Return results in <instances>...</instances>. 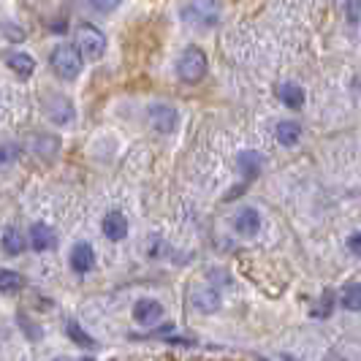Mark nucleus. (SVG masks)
<instances>
[{
	"label": "nucleus",
	"instance_id": "9",
	"mask_svg": "<svg viewBox=\"0 0 361 361\" xmlns=\"http://www.w3.org/2000/svg\"><path fill=\"white\" fill-rule=\"evenodd\" d=\"M27 239H30V247L36 253H47V250H52L54 245H57V234H54L47 223H33Z\"/></svg>",
	"mask_w": 361,
	"mask_h": 361
},
{
	"label": "nucleus",
	"instance_id": "10",
	"mask_svg": "<svg viewBox=\"0 0 361 361\" xmlns=\"http://www.w3.org/2000/svg\"><path fill=\"white\" fill-rule=\"evenodd\" d=\"M236 166H239V171H242V177H245V188H247L253 180H258V174H261V169H264V158H261L255 149H245V152H239Z\"/></svg>",
	"mask_w": 361,
	"mask_h": 361
},
{
	"label": "nucleus",
	"instance_id": "19",
	"mask_svg": "<svg viewBox=\"0 0 361 361\" xmlns=\"http://www.w3.org/2000/svg\"><path fill=\"white\" fill-rule=\"evenodd\" d=\"M340 305L348 312H361V283H348L340 290Z\"/></svg>",
	"mask_w": 361,
	"mask_h": 361
},
{
	"label": "nucleus",
	"instance_id": "16",
	"mask_svg": "<svg viewBox=\"0 0 361 361\" xmlns=\"http://www.w3.org/2000/svg\"><path fill=\"white\" fill-rule=\"evenodd\" d=\"M334 305H337L334 290H324V293L318 296V302L312 305V310H310V318H315V321H326V318H331V315H334Z\"/></svg>",
	"mask_w": 361,
	"mask_h": 361
},
{
	"label": "nucleus",
	"instance_id": "1",
	"mask_svg": "<svg viewBox=\"0 0 361 361\" xmlns=\"http://www.w3.org/2000/svg\"><path fill=\"white\" fill-rule=\"evenodd\" d=\"M180 19L188 27L209 30L223 19V0H182Z\"/></svg>",
	"mask_w": 361,
	"mask_h": 361
},
{
	"label": "nucleus",
	"instance_id": "24",
	"mask_svg": "<svg viewBox=\"0 0 361 361\" xmlns=\"http://www.w3.org/2000/svg\"><path fill=\"white\" fill-rule=\"evenodd\" d=\"M348 250H350V255H356V258H361V231H353V234L348 236Z\"/></svg>",
	"mask_w": 361,
	"mask_h": 361
},
{
	"label": "nucleus",
	"instance_id": "4",
	"mask_svg": "<svg viewBox=\"0 0 361 361\" xmlns=\"http://www.w3.org/2000/svg\"><path fill=\"white\" fill-rule=\"evenodd\" d=\"M76 49L87 60H101L106 52V36L92 25H82L76 30Z\"/></svg>",
	"mask_w": 361,
	"mask_h": 361
},
{
	"label": "nucleus",
	"instance_id": "7",
	"mask_svg": "<svg viewBox=\"0 0 361 361\" xmlns=\"http://www.w3.org/2000/svg\"><path fill=\"white\" fill-rule=\"evenodd\" d=\"M234 231L245 239H250L261 231V212L255 207H242L234 215Z\"/></svg>",
	"mask_w": 361,
	"mask_h": 361
},
{
	"label": "nucleus",
	"instance_id": "28",
	"mask_svg": "<svg viewBox=\"0 0 361 361\" xmlns=\"http://www.w3.org/2000/svg\"><path fill=\"white\" fill-rule=\"evenodd\" d=\"M324 361H348V359H345L343 353H337V350H329L324 356Z\"/></svg>",
	"mask_w": 361,
	"mask_h": 361
},
{
	"label": "nucleus",
	"instance_id": "22",
	"mask_svg": "<svg viewBox=\"0 0 361 361\" xmlns=\"http://www.w3.org/2000/svg\"><path fill=\"white\" fill-rule=\"evenodd\" d=\"M19 158V147L17 145H0V163H11Z\"/></svg>",
	"mask_w": 361,
	"mask_h": 361
},
{
	"label": "nucleus",
	"instance_id": "27",
	"mask_svg": "<svg viewBox=\"0 0 361 361\" xmlns=\"http://www.w3.org/2000/svg\"><path fill=\"white\" fill-rule=\"evenodd\" d=\"M90 3L98 11H114V8L120 6V0H90Z\"/></svg>",
	"mask_w": 361,
	"mask_h": 361
},
{
	"label": "nucleus",
	"instance_id": "13",
	"mask_svg": "<svg viewBox=\"0 0 361 361\" xmlns=\"http://www.w3.org/2000/svg\"><path fill=\"white\" fill-rule=\"evenodd\" d=\"M274 136H277V142L283 147L299 145V139H302V126H299L296 120H280L277 128H274Z\"/></svg>",
	"mask_w": 361,
	"mask_h": 361
},
{
	"label": "nucleus",
	"instance_id": "3",
	"mask_svg": "<svg viewBox=\"0 0 361 361\" xmlns=\"http://www.w3.org/2000/svg\"><path fill=\"white\" fill-rule=\"evenodd\" d=\"M52 68L60 79H76L82 71V52L71 44H60L52 52Z\"/></svg>",
	"mask_w": 361,
	"mask_h": 361
},
{
	"label": "nucleus",
	"instance_id": "6",
	"mask_svg": "<svg viewBox=\"0 0 361 361\" xmlns=\"http://www.w3.org/2000/svg\"><path fill=\"white\" fill-rule=\"evenodd\" d=\"M44 109H47V117H49L52 123H57V126H66V123L73 120L71 101H68L66 95H60V92L47 95V98H44Z\"/></svg>",
	"mask_w": 361,
	"mask_h": 361
},
{
	"label": "nucleus",
	"instance_id": "17",
	"mask_svg": "<svg viewBox=\"0 0 361 361\" xmlns=\"http://www.w3.org/2000/svg\"><path fill=\"white\" fill-rule=\"evenodd\" d=\"M6 63H8V68L17 73V76H22V79L36 71V60L25 52H11L8 57H6Z\"/></svg>",
	"mask_w": 361,
	"mask_h": 361
},
{
	"label": "nucleus",
	"instance_id": "14",
	"mask_svg": "<svg viewBox=\"0 0 361 361\" xmlns=\"http://www.w3.org/2000/svg\"><path fill=\"white\" fill-rule=\"evenodd\" d=\"M0 245H3V250H6L8 255H22V253H25V247H27V239H25V234H22L19 228L8 226V228L3 231Z\"/></svg>",
	"mask_w": 361,
	"mask_h": 361
},
{
	"label": "nucleus",
	"instance_id": "11",
	"mask_svg": "<svg viewBox=\"0 0 361 361\" xmlns=\"http://www.w3.org/2000/svg\"><path fill=\"white\" fill-rule=\"evenodd\" d=\"M95 267V250L87 242H76L71 247V269L76 274H87Z\"/></svg>",
	"mask_w": 361,
	"mask_h": 361
},
{
	"label": "nucleus",
	"instance_id": "8",
	"mask_svg": "<svg viewBox=\"0 0 361 361\" xmlns=\"http://www.w3.org/2000/svg\"><path fill=\"white\" fill-rule=\"evenodd\" d=\"M163 318V305L158 299H139L133 305V321L139 326H155Z\"/></svg>",
	"mask_w": 361,
	"mask_h": 361
},
{
	"label": "nucleus",
	"instance_id": "29",
	"mask_svg": "<svg viewBox=\"0 0 361 361\" xmlns=\"http://www.w3.org/2000/svg\"><path fill=\"white\" fill-rule=\"evenodd\" d=\"M261 361H299V359H293V356H286V353H280V356H271V359H261Z\"/></svg>",
	"mask_w": 361,
	"mask_h": 361
},
{
	"label": "nucleus",
	"instance_id": "23",
	"mask_svg": "<svg viewBox=\"0 0 361 361\" xmlns=\"http://www.w3.org/2000/svg\"><path fill=\"white\" fill-rule=\"evenodd\" d=\"M19 326H22V331H25V334H30V340H38V337H41V329H38V326L33 324L30 318L19 315Z\"/></svg>",
	"mask_w": 361,
	"mask_h": 361
},
{
	"label": "nucleus",
	"instance_id": "5",
	"mask_svg": "<svg viewBox=\"0 0 361 361\" xmlns=\"http://www.w3.org/2000/svg\"><path fill=\"white\" fill-rule=\"evenodd\" d=\"M147 120H149V128L158 133H174L180 126V111L171 104H152L147 109Z\"/></svg>",
	"mask_w": 361,
	"mask_h": 361
},
{
	"label": "nucleus",
	"instance_id": "30",
	"mask_svg": "<svg viewBox=\"0 0 361 361\" xmlns=\"http://www.w3.org/2000/svg\"><path fill=\"white\" fill-rule=\"evenodd\" d=\"M54 361H68V359H54ZM85 361H92V359H85Z\"/></svg>",
	"mask_w": 361,
	"mask_h": 361
},
{
	"label": "nucleus",
	"instance_id": "15",
	"mask_svg": "<svg viewBox=\"0 0 361 361\" xmlns=\"http://www.w3.org/2000/svg\"><path fill=\"white\" fill-rule=\"evenodd\" d=\"M277 98H280L288 109L305 106V90H302L299 85H293V82H283V85L277 87Z\"/></svg>",
	"mask_w": 361,
	"mask_h": 361
},
{
	"label": "nucleus",
	"instance_id": "25",
	"mask_svg": "<svg viewBox=\"0 0 361 361\" xmlns=\"http://www.w3.org/2000/svg\"><path fill=\"white\" fill-rule=\"evenodd\" d=\"M345 8H348V19H350V22H359L361 0H345Z\"/></svg>",
	"mask_w": 361,
	"mask_h": 361
},
{
	"label": "nucleus",
	"instance_id": "12",
	"mask_svg": "<svg viewBox=\"0 0 361 361\" xmlns=\"http://www.w3.org/2000/svg\"><path fill=\"white\" fill-rule=\"evenodd\" d=\"M101 228H104V236H106V239L120 242V239H126L128 236V220L120 209H111V212H106V217H104Z\"/></svg>",
	"mask_w": 361,
	"mask_h": 361
},
{
	"label": "nucleus",
	"instance_id": "18",
	"mask_svg": "<svg viewBox=\"0 0 361 361\" xmlns=\"http://www.w3.org/2000/svg\"><path fill=\"white\" fill-rule=\"evenodd\" d=\"M193 307L201 312H217L220 310V293L215 288H201L193 293Z\"/></svg>",
	"mask_w": 361,
	"mask_h": 361
},
{
	"label": "nucleus",
	"instance_id": "21",
	"mask_svg": "<svg viewBox=\"0 0 361 361\" xmlns=\"http://www.w3.org/2000/svg\"><path fill=\"white\" fill-rule=\"evenodd\" d=\"M66 331H68V337H71V340L79 345V348H85V350L95 348V340H92V337L87 334V331H85V329H82V324H79V321H68Z\"/></svg>",
	"mask_w": 361,
	"mask_h": 361
},
{
	"label": "nucleus",
	"instance_id": "26",
	"mask_svg": "<svg viewBox=\"0 0 361 361\" xmlns=\"http://www.w3.org/2000/svg\"><path fill=\"white\" fill-rule=\"evenodd\" d=\"M38 142H41V147H38V152H41L44 158H47L49 152H54V149H57V139H49V142H47V136H38Z\"/></svg>",
	"mask_w": 361,
	"mask_h": 361
},
{
	"label": "nucleus",
	"instance_id": "20",
	"mask_svg": "<svg viewBox=\"0 0 361 361\" xmlns=\"http://www.w3.org/2000/svg\"><path fill=\"white\" fill-rule=\"evenodd\" d=\"M25 288V277L14 269H3L0 271V293H17Z\"/></svg>",
	"mask_w": 361,
	"mask_h": 361
},
{
	"label": "nucleus",
	"instance_id": "2",
	"mask_svg": "<svg viewBox=\"0 0 361 361\" xmlns=\"http://www.w3.org/2000/svg\"><path fill=\"white\" fill-rule=\"evenodd\" d=\"M207 54L204 49L199 47H188L185 52L180 54V60H177V73H180V79L185 85H196L201 82L204 76H207Z\"/></svg>",
	"mask_w": 361,
	"mask_h": 361
}]
</instances>
